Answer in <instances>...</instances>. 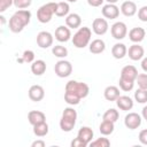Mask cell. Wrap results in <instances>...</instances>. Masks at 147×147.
Wrapping results in <instances>:
<instances>
[{"label": "cell", "instance_id": "obj_28", "mask_svg": "<svg viewBox=\"0 0 147 147\" xmlns=\"http://www.w3.org/2000/svg\"><path fill=\"white\" fill-rule=\"evenodd\" d=\"M48 131H49V129H48V124L46 122L33 125V133L37 137H45L48 133Z\"/></svg>", "mask_w": 147, "mask_h": 147}, {"label": "cell", "instance_id": "obj_38", "mask_svg": "<svg viewBox=\"0 0 147 147\" xmlns=\"http://www.w3.org/2000/svg\"><path fill=\"white\" fill-rule=\"evenodd\" d=\"M11 5H14V0H0V13L6 11Z\"/></svg>", "mask_w": 147, "mask_h": 147}, {"label": "cell", "instance_id": "obj_22", "mask_svg": "<svg viewBox=\"0 0 147 147\" xmlns=\"http://www.w3.org/2000/svg\"><path fill=\"white\" fill-rule=\"evenodd\" d=\"M111 54H113V56H114L115 59L121 60V59H123V57L127 54V48H126V46H125L124 44H122V42H116V44L111 47Z\"/></svg>", "mask_w": 147, "mask_h": 147}, {"label": "cell", "instance_id": "obj_44", "mask_svg": "<svg viewBox=\"0 0 147 147\" xmlns=\"http://www.w3.org/2000/svg\"><path fill=\"white\" fill-rule=\"evenodd\" d=\"M141 68L145 72H147V56L146 57H142V61H141Z\"/></svg>", "mask_w": 147, "mask_h": 147}, {"label": "cell", "instance_id": "obj_47", "mask_svg": "<svg viewBox=\"0 0 147 147\" xmlns=\"http://www.w3.org/2000/svg\"><path fill=\"white\" fill-rule=\"evenodd\" d=\"M0 21H1V24H2V25H3V24H5V22H6V21H5V17H3L2 15L0 16Z\"/></svg>", "mask_w": 147, "mask_h": 147}, {"label": "cell", "instance_id": "obj_16", "mask_svg": "<svg viewBox=\"0 0 147 147\" xmlns=\"http://www.w3.org/2000/svg\"><path fill=\"white\" fill-rule=\"evenodd\" d=\"M119 9H121V13H122L124 16H126V17L133 16V15L137 13V10H138L136 2L130 1V0L124 1V2L121 5V8H119Z\"/></svg>", "mask_w": 147, "mask_h": 147}, {"label": "cell", "instance_id": "obj_10", "mask_svg": "<svg viewBox=\"0 0 147 147\" xmlns=\"http://www.w3.org/2000/svg\"><path fill=\"white\" fill-rule=\"evenodd\" d=\"M37 45L40 48H48L53 45V36L48 31H40L37 34Z\"/></svg>", "mask_w": 147, "mask_h": 147}, {"label": "cell", "instance_id": "obj_30", "mask_svg": "<svg viewBox=\"0 0 147 147\" xmlns=\"http://www.w3.org/2000/svg\"><path fill=\"white\" fill-rule=\"evenodd\" d=\"M118 85H119V88L124 92H129L133 88L134 86V80H130V79H125V78H122L119 77V80H118Z\"/></svg>", "mask_w": 147, "mask_h": 147}, {"label": "cell", "instance_id": "obj_2", "mask_svg": "<svg viewBox=\"0 0 147 147\" xmlns=\"http://www.w3.org/2000/svg\"><path fill=\"white\" fill-rule=\"evenodd\" d=\"M76 119H77V111L71 107L64 108L62 113V117L60 119L61 130L64 132H70L76 124Z\"/></svg>", "mask_w": 147, "mask_h": 147}, {"label": "cell", "instance_id": "obj_27", "mask_svg": "<svg viewBox=\"0 0 147 147\" xmlns=\"http://www.w3.org/2000/svg\"><path fill=\"white\" fill-rule=\"evenodd\" d=\"M115 123L114 122H110V121H102L100 126H99V131L101 134L103 136H109L114 132V129H115Z\"/></svg>", "mask_w": 147, "mask_h": 147}, {"label": "cell", "instance_id": "obj_23", "mask_svg": "<svg viewBox=\"0 0 147 147\" xmlns=\"http://www.w3.org/2000/svg\"><path fill=\"white\" fill-rule=\"evenodd\" d=\"M88 48L92 54H101L106 49V44L102 39H94L92 40V42H90Z\"/></svg>", "mask_w": 147, "mask_h": 147}, {"label": "cell", "instance_id": "obj_32", "mask_svg": "<svg viewBox=\"0 0 147 147\" xmlns=\"http://www.w3.org/2000/svg\"><path fill=\"white\" fill-rule=\"evenodd\" d=\"M80 98L78 96V95H76V94H74V93H71V92H64V101L68 103V105H71V106H76V105H78L79 102H80Z\"/></svg>", "mask_w": 147, "mask_h": 147}, {"label": "cell", "instance_id": "obj_37", "mask_svg": "<svg viewBox=\"0 0 147 147\" xmlns=\"http://www.w3.org/2000/svg\"><path fill=\"white\" fill-rule=\"evenodd\" d=\"M32 0H14V6L18 9H26L31 6Z\"/></svg>", "mask_w": 147, "mask_h": 147}, {"label": "cell", "instance_id": "obj_11", "mask_svg": "<svg viewBox=\"0 0 147 147\" xmlns=\"http://www.w3.org/2000/svg\"><path fill=\"white\" fill-rule=\"evenodd\" d=\"M101 11H102L103 17L108 18V20H115L119 15V8L115 3H107V5H105L102 7Z\"/></svg>", "mask_w": 147, "mask_h": 147}, {"label": "cell", "instance_id": "obj_13", "mask_svg": "<svg viewBox=\"0 0 147 147\" xmlns=\"http://www.w3.org/2000/svg\"><path fill=\"white\" fill-rule=\"evenodd\" d=\"M71 38V31L70 28L67 25H60L55 30V39L60 42H65Z\"/></svg>", "mask_w": 147, "mask_h": 147}, {"label": "cell", "instance_id": "obj_8", "mask_svg": "<svg viewBox=\"0 0 147 147\" xmlns=\"http://www.w3.org/2000/svg\"><path fill=\"white\" fill-rule=\"evenodd\" d=\"M124 124L130 130H136L141 125V116L137 113H129L124 118Z\"/></svg>", "mask_w": 147, "mask_h": 147}, {"label": "cell", "instance_id": "obj_48", "mask_svg": "<svg viewBox=\"0 0 147 147\" xmlns=\"http://www.w3.org/2000/svg\"><path fill=\"white\" fill-rule=\"evenodd\" d=\"M67 1H68V2H76L77 0H67Z\"/></svg>", "mask_w": 147, "mask_h": 147}, {"label": "cell", "instance_id": "obj_15", "mask_svg": "<svg viewBox=\"0 0 147 147\" xmlns=\"http://www.w3.org/2000/svg\"><path fill=\"white\" fill-rule=\"evenodd\" d=\"M145 36H146V31L144 28L140 26L133 28L129 31V39L134 44H139L140 41H142L145 39Z\"/></svg>", "mask_w": 147, "mask_h": 147}, {"label": "cell", "instance_id": "obj_25", "mask_svg": "<svg viewBox=\"0 0 147 147\" xmlns=\"http://www.w3.org/2000/svg\"><path fill=\"white\" fill-rule=\"evenodd\" d=\"M31 71L36 76H41L46 71V62L44 60L33 61L32 64H31Z\"/></svg>", "mask_w": 147, "mask_h": 147}, {"label": "cell", "instance_id": "obj_29", "mask_svg": "<svg viewBox=\"0 0 147 147\" xmlns=\"http://www.w3.org/2000/svg\"><path fill=\"white\" fill-rule=\"evenodd\" d=\"M118 117H119L118 111H117L115 108H109V109L106 110V113L103 114L102 119H103V121H110V122H114V123H115V122H117Z\"/></svg>", "mask_w": 147, "mask_h": 147}, {"label": "cell", "instance_id": "obj_9", "mask_svg": "<svg viewBox=\"0 0 147 147\" xmlns=\"http://www.w3.org/2000/svg\"><path fill=\"white\" fill-rule=\"evenodd\" d=\"M108 29H109V25H108V22L106 18L98 17L92 23V30L98 36H103L108 31Z\"/></svg>", "mask_w": 147, "mask_h": 147}, {"label": "cell", "instance_id": "obj_35", "mask_svg": "<svg viewBox=\"0 0 147 147\" xmlns=\"http://www.w3.org/2000/svg\"><path fill=\"white\" fill-rule=\"evenodd\" d=\"M91 147H108L110 146V141L108 140V138H98L95 139L94 141H91L90 142Z\"/></svg>", "mask_w": 147, "mask_h": 147}, {"label": "cell", "instance_id": "obj_1", "mask_svg": "<svg viewBox=\"0 0 147 147\" xmlns=\"http://www.w3.org/2000/svg\"><path fill=\"white\" fill-rule=\"evenodd\" d=\"M31 21V11L28 9H20L9 18V30L14 33L21 32Z\"/></svg>", "mask_w": 147, "mask_h": 147}, {"label": "cell", "instance_id": "obj_40", "mask_svg": "<svg viewBox=\"0 0 147 147\" xmlns=\"http://www.w3.org/2000/svg\"><path fill=\"white\" fill-rule=\"evenodd\" d=\"M87 146V144L86 142H84L82 139H79L78 137L77 138H75L72 141H71V147H86Z\"/></svg>", "mask_w": 147, "mask_h": 147}, {"label": "cell", "instance_id": "obj_42", "mask_svg": "<svg viewBox=\"0 0 147 147\" xmlns=\"http://www.w3.org/2000/svg\"><path fill=\"white\" fill-rule=\"evenodd\" d=\"M105 0H87V3L91 7H100Z\"/></svg>", "mask_w": 147, "mask_h": 147}, {"label": "cell", "instance_id": "obj_43", "mask_svg": "<svg viewBox=\"0 0 147 147\" xmlns=\"http://www.w3.org/2000/svg\"><path fill=\"white\" fill-rule=\"evenodd\" d=\"M45 145H46V142L44 140H36L31 144L32 147H45Z\"/></svg>", "mask_w": 147, "mask_h": 147}, {"label": "cell", "instance_id": "obj_3", "mask_svg": "<svg viewBox=\"0 0 147 147\" xmlns=\"http://www.w3.org/2000/svg\"><path fill=\"white\" fill-rule=\"evenodd\" d=\"M92 36V30L88 26H83L77 30V32L72 37V44L76 48H84L90 45Z\"/></svg>", "mask_w": 147, "mask_h": 147}, {"label": "cell", "instance_id": "obj_21", "mask_svg": "<svg viewBox=\"0 0 147 147\" xmlns=\"http://www.w3.org/2000/svg\"><path fill=\"white\" fill-rule=\"evenodd\" d=\"M138 76V70L134 65H125L123 67L122 71H121V77L122 78H125V79H130V80H134L136 82V78Z\"/></svg>", "mask_w": 147, "mask_h": 147}, {"label": "cell", "instance_id": "obj_4", "mask_svg": "<svg viewBox=\"0 0 147 147\" xmlns=\"http://www.w3.org/2000/svg\"><path fill=\"white\" fill-rule=\"evenodd\" d=\"M57 2H47L37 10V18L40 23H48L56 11Z\"/></svg>", "mask_w": 147, "mask_h": 147}, {"label": "cell", "instance_id": "obj_36", "mask_svg": "<svg viewBox=\"0 0 147 147\" xmlns=\"http://www.w3.org/2000/svg\"><path fill=\"white\" fill-rule=\"evenodd\" d=\"M136 82H137L139 88L147 90V74H138Z\"/></svg>", "mask_w": 147, "mask_h": 147}, {"label": "cell", "instance_id": "obj_34", "mask_svg": "<svg viewBox=\"0 0 147 147\" xmlns=\"http://www.w3.org/2000/svg\"><path fill=\"white\" fill-rule=\"evenodd\" d=\"M33 60H34V53H33L32 51L28 49V51H24V52H23V55H22L21 59H17V62H20V63H22V62L32 63Z\"/></svg>", "mask_w": 147, "mask_h": 147}, {"label": "cell", "instance_id": "obj_39", "mask_svg": "<svg viewBox=\"0 0 147 147\" xmlns=\"http://www.w3.org/2000/svg\"><path fill=\"white\" fill-rule=\"evenodd\" d=\"M138 18L141 22H147V6H142L138 10Z\"/></svg>", "mask_w": 147, "mask_h": 147}, {"label": "cell", "instance_id": "obj_20", "mask_svg": "<svg viewBox=\"0 0 147 147\" xmlns=\"http://www.w3.org/2000/svg\"><path fill=\"white\" fill-rule=\"evenodd\" d=\"M82 24V17L76 14V13H71L68 16H65V25L70 29H79Z\"/></svg>", "mask_w": 147, "mask_h": 147}, {"label": "cell", "instance_id": "obj_6", "mask_svg": "<svg viewBox=\"0 0 147 147\" xmlns=\"http://www.w3.org/2000/svg\"><path fill=\"white\" fill-rule=\"evenodd\" d=\"M54 71H55V75L60 78L69 77L72 72V64L67 60H60L55 63Z\"/></svg>", "mask_w": 147, "mask_h": 147}, {"label": "cell", "instance_id": "obj_46", "mask_svg": "<svg viewBox=\"0 0 147 147\" xmlns=\"http://www.w3.org/2000/svg\"><path fill=\"white\" fill-rule=\"evenodd\" d=\"M105 1H107L108 3H116L118 0H105Z\"/></svg>", "mask_w": 147, "mask_h": 147}, {"label": "cell", "instance_id": "obj_31", "mask_svg": "<svg viewBox=\"0 0 147 147\" xmlns=\"http://www.w3.org/2000/svg\"><path fill=\"white\" fill-rule=\"evenodd\" d=\"M52 53H53L54 56L63 59V57H65L68 55V49H67V47H64L62 45H55L52 48Z\"/></svg>", "mask_w": 147, "mask_h": 147}, {"label": "cell", "instance_id": "obj_5", "mask_svg": "<svg viewBox=\"0 0 147 147\" xmlns=\"http://www.w3.org/2000/svg\"><path fill=\"white\" fill-rule=\"evenodd\" d=\"M65 91L78 95L80 99H84V98H86L88 95L90 87H88V85L86 83L77 82V80H69L65 84Z\"/></svg>", "mask_w": 147, "mask_h": 147}, {"label": "cell", "instance_id": "obj_7", "mask_svg": "<svg viewBox=\"0 0 147 147\" xmlns=\"http://www.w3.org/2000/svg\"><path fill=\"white\" fill-rule=\"evenodd\" d=\"M110 32L116 40H122L127 34V26L124 22H115L110 28Z\"/></svg>", "mask_w": 147, "mask_h": 147}, {"label": "cell", "instance_id": "obj_33", "mask_svg": "<svg viewBox=\"0 0 147 147\" xmlns=\"http://www.w3.org/2000/svg\"><path fill=\"white\" fill-rule=\"evenodd\" d=\"M134 100L138 103H146L147 102V90H145V88H138L134 92Z\"/></svg>", "mask_w": 147, "mask_h": 147}, {"label": "cell", "instance_id": "obj_19", "mask_svg": "<svg viewBox=\"0 0 147 147\" xmlns=\"http://www.w3.org/2000/svg\"><path fill=\"white\" fill-rule=\"evenodd\" d=\"M119 95H121L119 88L117 86H114V85L107 86L103 91V96L107 101H116Z\"/></svg>", "mask_w": 147, "mask_h": 147}, {"label": "cell", "instance_id": "obj_26", "mask_svg": "<svg viewBox=\"0 0 147 147\" xmlns=\"http://www.w3.org/2000/svg\"><path fill=\"white\" fill-rule=\"evenodd\" d=\"M69 10H70V6H69L68 1H60V2H57L55 15L59 17H64V16L69 15Z\"/></svg>", "mask_w": 147, "mask_h": 147}, {"label": "cell", "instance_id": "obj_18", "mask_svg": "<svg viewBox=\"0 0 147 147\" xmlns=\"http://www.w3.org/2000/svg\"><path fill=\"white\" fill-rule=\"evenodd\" d=\"M116 105L121 110L127 111L133 108V100L127 95H119L116 100Z\"/></svg>", "mask_w": 147, "mask_h": 147}, {"label": "cell", "instance_id": "obj_41", "mask_svg": "<svg viewBox=\"0 0 147 147\" xmlns=\"http://www.w3.org/2000/svg\"><path fill=\"white\" fill-rule=\"evenodd\" d=\"M139 141L142 145H147V129L141 130L139 132Z\"/></svg>", "mask_w": 147, "mask_h": 147}, {"label": "cell", "instance_id": "obj_12", "mask_svg": "<svg viewBox=\"0 0 147 147\" xmlns=\"http://www.w3.org/2000/svg\"><path fill=\"white\" fill-rule=\"evenodd\" d=\"M127 54H129V57L132 60V61H139L144 57L145 55V49L142 46H140L139 44H133L132 46L129 47L127 49Z\"/></svg>", "mask_w": 147, "mask_h": 147}, {"label": "cell", "instance_id": "obj_17", "mask_svg": "<svg viewBox=\"0 0 147 147\" xmlns=\"http://www.w3.org/2000/svg\"><path fill=\"white\" fill-rule=\"evenodd\" d=\"M28 121L33 126L36 124L46 122V115L42 111H39V110H31L28 114Z\"/></svg>", "mask_w": 147, "mask_h": 147}, {"label": "cell", "instance_id": "obj_14", "mask_svg": "<svg viewBox=\"0 0 147 147\" xmlns=\"http://www.w3.org/2000/svg\"><path fill=\"white\" fill-rule=\"evenodd\" d=\"M29 98L34 101V102H39L44 99L45 96V91H44V87L40 86V85H32L30 88H29Z\"/></svg>", "mask_w": 147, "mask_h": 147}, {"label": "cell", "instance_id": "obj_45", "mask_svg": "<svg viewBox=\"0 0 147 147\" xmlns=\"http://www.w3.org/2000/svg\"><path fill=\"white\" fill-rule=\"evenodd\" d=\"M141 116H142V118H144V119H146V121H147V106H145V107L142 108Z\"/></svg>", "mask_w": 147, "mask_h": 147}, {"label": "cell", "instance_id": "obj_24", "mask_svg": "<svg viewBox=\"0 0 147 147\" xmlns=\"http://www.w3.org/2000/svg\"><path fill=\"white\" fill-rule=\"evenodd\" d=\"M93 134H94V133H93V130H92L91 127H88V126H82V127L78 130L77 137L88 145V144L92 141Z\"/></svg>", "mask_w": 147, "mask_h": 147}]
</instances>
